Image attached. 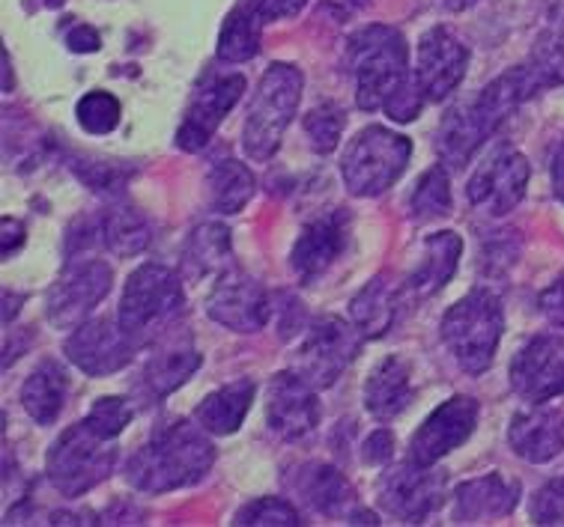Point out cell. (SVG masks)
Segmentation results:
<instances>
[{
    "label": "cell",
    "mask_w": 564,
    "mask_h": 527,
    "mask_svg": "<svg viewBox=\"0 0 564 527\" xmlns=\"http://www.w3.org/2000/svg\"><path fill=\"white\" fill-rule=\"evenodd\" d=\"M541 90H546L544 78L534 72L532 63H525L499 75L481 92H475L469 102L452 108L436 132V153L442 164L454 171L466 167L484 143L499 132L508 113L517 111L525 99H532Z\"/></svg>",
    "instance_id": "obj_1"
},
{
    "label": "cell",
    "mask_w": 564,
    "mask_h": 527,
    "mask_svg": "<svg viewBox=\"0 0 564 527\" xmlns=\"http://www.w3.org/2000/svg\"><path fill=\"white\" fill-rule=\"evenodd\" d=\"M216 462V447L200 424L171 420L155 426L153 436L134 450L126 462L129 486L147 495H162L174 488L195 486Z\"/></svg>",
    "instance_id": "obj_2"
},
{
    "label": "cell",
    "mask_w": 564,
    "mask_h": 527,
    "mask_svg": "<svg viewBox=\"0 0 564 527\" xmlns=\"http://www.w3.org/2000/svg\"><path fill=\"white\" fill-rule=\"evenodd\" d=\"M347 61L356 75V102L361 111H382L398 92L415 81L406 40L389 24L361 28L349 40Z\"/></svg>",
    "instance_id": "obj_3"
},
{
    "label": "cell",
    "mask_w": 564,
    "mask_h": 527,
    "mask_svg": "<svg viewBox=\"0 0 564 527\" xmlns=\"http://www.w3.org/2000/svg\"><path fill=\"white\" fill-rule=\"evenodd\" d=\"M183 314V281L174 268L162 263H147L129 274L120 298L117 322L134 343L144 345L164 337Z\"/></svg>",
    "instance_id": "obj_4"
},
{
    "label": "cell",
    "mask_w": 564,
    "mask_h": 527,
    "mask_svg": "<svg viewBox=\"0 0 564 527\" xmlns=\"http://www.w3.org/2000/svg\"><path fill=\"white\" fill-rule=\"evenodd\" d=\"M442 343L466 373L481 375L490 370L505 331V314L499 295L490 289H473L448 307L442 319Z\"/></svg>",
    "instance_id": "obj_5"
},
{
    "label": "cell",
    "mask_w": 564,
    "mask_h": 527,
    "mask_svg": "<svg viewBox=\"0 0 564 527\" xmlns=\"http://www.w3.org/2000/svg\"><path fill=\"white\" fill-rule=\"evenodd\" d=\"M299 99H302V72L290 63H272L248 105L246 132H242L248 158L269 162L278 153L290 120L299 111Z\"/></svg>",
    "instance_id": "obj_6"
},
{
    "label": "cell",
    "mask_w": 564,
    "mask_h": 527,
    "mask_svg": "<svg viewBox=\"0 0 564 527\" xmlns=\"http://www.w3.org/2000/svg\"><path fill=\"white\" fill-rule=\"evenodd\" d=\"M117 465V444L113 438L96 432L87 420L69 426L54 441L45 459V471L52 486L66 497H78L99 486Z\"/></svg>",
    "instance_id": "obj_7"
},
{
    "label": "cell",
    "mask_w": 564,
    "mask_h": 527,
    "mask_svg": "<svg viewBox=\"0 0 564 527\" xmlns=\"http://www.w3.org/2000/svg\"><path fill=\"white\" fill-rule=\"evenodd\" d=\"M412 155V143L403 134H394L382 125L361 129L340 158V176L349 194L356 197H380L401 179Z\"/></svg>",
    "instance_id": "obj_8"
},
{
    "label": "cell",
    "mask_w": 564,
    "mask_h": 527,
    "mask_svg": "<svg viewBox=\"0 0 564 527\" xmlns=\"http://www.w3.org/2000/svg\"><path fill=\"white\" fill-rule=\"evenodd\" d=\"M361 340L365 337L359 334L356 325H347L338 316H323L311 325L308 334L302 337L296 358H293V370L317 391L332 387L356 361Z\"/></svg>",
    "instance_id": "obj_9"
},
{
    "label": "cell",
    "mask_w": 564,
    "mask_h": 527,
    "mask_svg": "<svg viewBox=\"0 0 564 527\" xmlns=\"http://www.w3.org/2000/svg\"><path fill=\"white\" fill-rule=\"evenodd\" d=\"M445 501V474L436 465L401 462L389 468L377 483V504L386 516L403 525H421L442 507Z\"/></svg>",
    "instance_id": "obj_10"
},
{
    "label": "cell",
    "mask_w": 564,
    "mask_h": 527,
    "mask_svg": "<svg viewBox=\"0 0 564 527\" xmlns=\"http://www.w3.org/2000/svg\"><path fill=\"white\" fill-rule=\"evenodd\" d=\"M111 265L93 256H69L61 277L48 289V322L54 328H78L105 295L111 293Z\"/></svg>",
    "instance_id": "obj_11"
},
{
    "label": "cell",
    "mask_w": 564,
    "mask_h": 527,
    "mask_svg": "<svg viewBox=\"0 0 564 527\" xmlns=\"http://www.w3.org/2000/svg\"><path fill=\"white\" fill-rule=\"evenodd\" d=\"M529 162L520 150H513L511 143H499L473 173V179L466 185L469 206L492 218L513 212V206L523 200L525 185H529Z\"/></svg>",
    "instance_id": "obj_12"
},
{
    "label": "cell",
    "mask_w": 564,
    "mask_h": 527,
    "mask_svg": "<svg viewBox=\"0 0 564 527\" xmlns=\"http://www.w3.org/2000/svg\"><path fill=\"white\" fill-rule=\"evenodd\" d=\"M290 486L302 497V504L326 518H344L347 525H380L373 513L361 507L356 488L340 474L338 468L323 465V462H308L299 465L290 474Z\"/></svg>",
    "instance_id": "obj_13"
},
{
    "label": "cell",
    "mask_w": 564,
    "mask_h": 527,
    "mask_svg": "<svg viewBox=\"0 0 564 527\" xmlns=\"http://www.w3.org/2000/svg\"><path fill=\"white\" fill-rule=\"evenodd\" d=\"M242 92H246V78L237 72L204 78L176 132V146L183 153H200L206 143L213 141V134L218 132L227 113L234 111V105L242 99Z\"/></svg>",
    "instance_id": "obj_14"
},
{
    "label": "cell",
    "mask_w": 564,
    "mask_h": 527,
    "mask_svg": "<svg viewBox=\"0 0 564 527\" xmlns=\"http://www.w3.org/2000/svg\"><path fill=\"white\" fill-rule=\"evenodd\" d=\"M134 349L138 343L126 334L123 325H113L111 319H90V322L78 325L63 343L66 358L93 378L120 373L123 366L132 364Z\"/></svg>",
    "instance_id": "obj_15"
},
{
    "label": "cell",
    "mask_w": 564,
    "mask_h": 527,
    "mask_svg": "<svg viewBox=\"0 0 564 527\" xmlns=\"http://www.w3.org/2000/svg\"><path fill=\"white\" fill-rule=\"evenodd\" d=\"M269 295L254 277L227 268L206 298V316L237 334H254L269 322Z\"/></svg>",
    "instance_id": "obj_16"
},
{
    "label": "cell",
    "mask_w": 564,
    "mask_h": 527,
    "mask_svg": "<svg viewBox=\"0 0 564 527\" xmlns=\"http://www.w3.org/2000/svg\"><path fill=\"white\" fill-rule=\"evenodd\" d=\"M267 424L284 441H302L319 426L317 387L296 370L278 373L267 387Z\"/></svg>",
    "instance_id": "obj_17"
},
{
    "label": "cell",
    "mask_w": 564,
    "mask_h": 527,
    "mask_svg": "<svg viewBox=\"0 0 564 527\" xmlns=\"http://www.w3.org/2000/svg\"><path fill=\"white\" fill-rule=\"evenodd\" d=\"M511 387L525 403H550L564 394V337L538 334L513 355Z\"/></svg>",
    "instance_id": "obj_18"
},
{
    "label": "cell",
    "mask_w": 564,
    "mask_h": 527,
    "mask_svg": "<svg viewBox=\"0 0 564 527\" xmlns=\"http://www.w3.org/2000/svg\"><path fill=\"white\" fill-rule=\"evenodd\" d=\"M478 415H481V406L475 403L473 396L460 394L452 396V399H445V403L419 426V432L412 436V462L436 465L442 457H448L452 450L466 444V438L475 432Z\"/></svg>",
    "instance_id": "obj_19"
},
{
    "label": "cell",
    "mask_w": 564,
    "mask_h": 527,
    "mask_svg": "<svg viewBox=\"0 0 564 527\" xmlns=\"http://www.w3.org/2000/svg\"><path fill=\"white\" fill-rule=\"evenodd\" d=\"M349 242V212L347 209H328V212L317 215L314 221L302 227L293 254H290V265L302 284H314L323 274L338 263V256L344 254V248Z\"/></svg>",
    "instance_id": "obj_20"
},
{
    "label": "cell",
    "mask_w": 564,
    "mask_h": 527,
    "mask_svg": "<svg viewBox=\"0 0 564 527\" xmlns=\"http://www.w3.org/2000/svg\"><path fill=\"white\" fill-rule=\"evenodd\" d=\"M469 69V52L452 31L433 28L419 42V87L427 102H445Z\"/></svg>",
    "instance_id": "obj_21"
},
{
    "label": "cell",
    "mask_w": 564,
    "mask_h": 527,
    "mask_svg": "<svg viewBox=\"0 0 564 527\" xmlns=\"http://www.w3.org/2000/svg\"><path fill=\"white\" fill-rule=\"evenodd\" d=\"M508 444L520 459L532 465H544L564 450V415L544 403L517 411L508 429Z\"/></svg>",
    "instance_id": "obj_22"
},
{
    "label": "cell",
    "mask_w": 564,
    "mask_h": 527,
    "mask_svg": "<svg viewBox=\"0 0 564 527\" xmlns=\"http://www.w3.org/2000/svg\"><path fill=\"white\" fill-rule=\"evenodd\" d=\"M520 504V483L511 476L487 474L466 480L454 492V521L457 525H481L492 518L511 516Z\"/></svg>",
    "instance_id": "obj_23"
},
{
    "label": "cell",
    "mask_w": 564,
    "mask_h": 527,
    "mask_svg": "<svg viewBox=\"0 0 564 527\" xmlns=\"http://www.w3.org/2000/svg\"><path fill=\"white\" fill-rule=\"evenodd\" d=\"M200 370V352L192 343H167L155 349L147 358L144 370L138 375V394L159 403L167 394H174L176 387H183L192 375Z\"/></svg>",
    "instance_id": "obj_24"
},
{
    "label": "cell",
    "mask_w": 564,
    "mask_h": 527,
    "mask_svg": "<svg viewBox=\"0 0 564 527\" xmlns=\"http://www.w3.org/2000/svg\"><path fill=\"white\" fill-rule=\"evenodd\" d=\"M463 239L457 233H433L421 244L419 265L406 277V293L415 298H431L448 284L460 265Z\"/></svg>",
    "instance_id": "obj_25"
},
{
    "label": "cell",
    "mask_w": 564,
    "mask_h": 527,
    "mask_svg": "<svg viewBox=\"0 0 564 527\" xmlns=\"http://www.w3.org/2000/svg\"><path fill=\"white\" fill-rule=\"evenodd\" d=\"M412 403V375L401 358L391 355L373 366L365 385V406L377 420H394Z\"/></svg>",
    "instance_id": "obj_26"
},
{
    "label": "cell",
    "mask_w": 564,
    "mask_h": 527,
    "mask_svg": "<svg viewBox=\"0 0 564 527\" xmlns=\"http://www.w3.org/2000/svg\"><path fill=\"white\" fill-rule=\"evenodd\" d=\"M234 268V244L230 230L221 221H206L192 230L183 248V272L192 281H200L206 274H225Z\"/></svg>",
    "instance_id": "obj_27"
},
{
    "label": "cell",
    "mask_w": 564,
    "mask_h": 527,
    "mask_svg": "<svg viewBox=\"0 0 564 527\" xmlns=\"http://www.w3.org/2000/svg\"><path fill=\"white\" fill-rule=\"evenodd\" d=\"M257 385L251 378H239V382H230L216 394H209L197 406L195 420L204 426L209 436H234L242 420H246L248 408L254 403Z\"/></svg>",
    "instance_id": "obj_28"
},
{
    "label": "cell",
    "mask_w": 564,
    "mask_h": 527,
    "mask_svg": "<svg viewBox=\"0 0 564 527\" xmlns=\"http://www.w3.org/2000/svg\"><path fill=\"white\" fill-rule=\"evenodd\" d=\"M66 391H69V378L63 373V366L54 361H42L21 385V406L40 426H52L61 417Z\"/></svg>",
    "instance_id": "obj_29"
},
{
    "label": "cell",
    "mask_w": 564,
    "mask_h": 527,
    "mask_svg": "<svg viewBox=\"0 0 564 527\" xmlns=\"http://www.w3.org/2000/svg\"><path fill=\"white\" fill-rule=\"evenodd\" d=\"M398 316V293L391 286L389 277H373L352 301H349V319L359 328L365 340L386 337Z\"/></svg>",
    "instance_id": "obj_30"
},
{
    "label": "cell",
    "mask_w": 564,
    "mask_h": 527,
    "mask_svg": "<svg viewBox=\"0 0 564 527\" xmlns=\"http://www.w3.org/2000/svg\"><path fill=\"white\" fill-rule=\"evenodd\" d=\"M99 223H102V242L117 256H138L153 244V223L147 221V215L134 206H111L99 218Z\"/></svg>",
    "instance_id": "obj_31"
},
{
    "label": "cell",
    "mask_w": 564,
    "mask_h": 527,
    "mask_svg": "<svg viewBox=\"0 0 564 527\" xmlns=\"http://www.w3.org/2000/svg\"><path fill=\"white\" fill-rule=\"evenodd\" d=\"M209 185V206L221 215H237L254 197V173L237 158H218L206 173Z\"/></svg>",
    "instance_id": "obj_32"
},
{
    "label": "cell",
    "mask_w": 564,
    "mask_h": 527,
    "mask_svg": "<svg viewBox=\"0 0 564 527\" xmlns=\"http://www.w3.org/2000/svg\"><path fill=\"white\" fill-rule=\"evenodd\" d=\"M263 24L260 12L251 10L246 0L239 3L237 10H230V15L221 24L218 33V61L225 63H248L251 57L260 54V40H263Z\"/></svg>",
    "instance_id": "obj_33"
},
{
    "label": "cell",
    "mask_w": 564,
    "mask_h": 527,
    "mask_svg": "<svg viewBox=\"0 0 564 527\" xmlns=\"http://www.w3.org/2000/svg\"><path fill=\"white\" fill-rule=\"evenodd\" d=\"M410 212L415 221H436L452 212V179L445 167H431L421 176L412 191Z\"/></svg>",
    "instance_id": "obj_34"
},
{
    "label": "cell",
    "mask_w": 564,
    "mask_h": 527,
    "mask_svg": "<svg viewBox=\"0 0 564 527\" xmlns=\"http://www.w3.org/2000/svg\"><path fill=\"white\" fill-rule=\"evenodd\" d=\"M534 72L544 78L546 87H562L564 84V12L541 33V40L534 45L532 61Z\"/></svg>",
    "instance_id": "obj_35"
},
{
    "label": "cell",
    "mask_w": 564,
    "mask_h": 527,
    "mask_svg": "<svg viewBox=\"0 0 564 527\" xmlns=\"http://www.w3.org/2000/svg\"><path fill=\"white\" fill-rule=\"evenodd\" d=\"M75 117H78V125L87 134H111L120 125L123 105H120V99L113 92L93 90L78 102Z\"/></svg>",
    "instance_id": "obj_36"
},
{
    "label": "cell",
    "mask_w": 564,
    "mask_h": 527,
    "mask_svg": "<svg viewBox=\"0 0 564 527\" xmlns=\"http://www.w3.org/2000/svg\"><path fill=\"white\" fill-rule=\"evenodd\" d=\"M344 122H347V117H344V111H340L338 105L323 102L317 105V108H311L308 117H305V134H308L314 153L326 155L338 146Z\"/></svg>",
    "instance_id": "obj_37"
},
{
    "label": "cell",
    "mask_w": 564,
    "mask_h": 527,
    "mask_svg": "<svg viewBox=\"0 0 564 527\" xmlns=\"http://www.w3.org/2000/svg\"><path fill=\"white\" fill-rule=\"evenodd\" d=\"M237 525L246 527H272V525H302V516H299V509L284 501V497H257L251 504L237 513Z\"/></svg>",
    "instance_id": "obj_38"
},
{
    "label": "cell",
    "mask_w": 564,
    "mask_h": 527,
    "mask_svg": "<svg viewBox=\"0 0 564 527\" xmlns=\"http://www.w3.org/2000/svg\"><path fill=\"white\" fill-rule=\"evenodd\" d=\"M132 406H129V399H123V396H102V399H96L93 403V408L87 411V424L96 429V432H102L105 438H117L123 436V429L129 424H132Z\"/></svg>",
    "instance_id": "obj_39"
},
{
    "label": "cell",
    "mask_w": 564,
    "mask_h": 527,
    "mask_svg": "<svg viewBox=\"0 0 564 527\" xmlns=\"http://www.w3.org/2000/svg\"><path fill=\"white\" fill-rule=\"evenodd\" d=\"M517 256H520V235L513 233V230H496L492 239H487V244H484L478 268H484L492 277H502L517 263Z\"/></svg>",
    "instance_id": "obj_40"
},
{
    "label": "cell",
    "mask_w": 564,
    "mask_h": 527,
    "mask_svg": "<svg viewBox=\"0 0 564 527\" xmlns=\"http://www.w3.org/2000/svg\"><path fill=\"white\" fill-rule=\"evenodd\" d=\"M73 171L82 176L84 185H90L93 191H117V188H123L129 183V173H126L123 162H78L73 164Z\"/></svg>",
    "instance_id": "obj_41"
},
{
    "label": "cell",
    "mask_w": 564,
    "mask_h": 527,
    "mask_svg": "<svg viewBox=\"0 0 564 527\" xmlns=\"http://www.w3.org/2000/svg\"><path fill=\"white\" fill-rule=\"evenodd\" d=\"M534 525H564V476H555L532 497Z\"/></svg>",
    "instance_id": "obj_42"
},
{
    "label": "cell",
    "mask_w": 564,
    "mask_h": 527,
    "mask_svg": "<svg viewBox=\"0 0 564 527\" xmlns=\"http://www.w3.org/2000/svg\"><path fill=\"white\" fill-rule=\"evenodd\" d=\"M394 453V436L391 429H377L365 438V447H361V457L368 465H386Z\"/></svg>",
    "instance_id": "obj_43"
},
{
    "label": "cell",
    "mask_w": 564,
    "mask_h": 527,
    "mask_svg": "<svg viewBox=\"0 0 564 527\" xmlns=\"http://www.w3.org/2000/svg\"><path fill=\"white\" fill-rule=\"evenodd\" d=\"M538 307H541V314H544L555 328H564V274L541 293Z\"/></svg>",
    "instance_id": "obj_44"
},
{
    "label": "cell",
    "mask_w": 564,
    "mask_h": 527,
    "mask_svg": "<svg viewBox=\"0 0 564 527\" xmlns=\"http://www.w3.org/2000/svg\"><path fill=\"white\" fill-rule=\"evenodd\" d=\"M251 10L260 12L263 21H278V19H293L302 12V7L308 0H246Z\"/></svg>",
    "instance_id": "obj_45"
},
{
    "label": "cell",
    "mask_w": 564,
    "mask_h": 527,
    "mask_svg": "<svg viewBox=\"0 0 564 527\" xmlns=\"http://www.w3.org/2000/svg\"><path fill=\"white\" fill-rule=\"evenodd\" d=\"M66 42H69V48L78 54H90L102 48V36H99V31L90 28V24H75L73 31L66 33Z\"/></svg>",
    "instance_id": "obj_46"
},
{
    "label": "cell",
    "mask_w": 564,
    "mask_h": 527,
    "mask_svg": "<svg viewBox=\"0 0 564 527\" xmlns=\"http://www.w3.org/2000/svg\"><path fill=\"white\" fill-rule=\"evenodd\" d=\"M24 235H28L24 223L15 221V218H3V254H15L24 244Z\"/></svg>",
    "instance_id": "obj_47"
},
{
    "label": "cell",
    "mask_w": 564,
    "mask_h": 527,
    "mask_svg": "<svg viewBox=\"0 0 564 527\" xmlns=\"http://www.w3.org/2000/svg\"><path fill=\"white\" fill-rule=\"evenodd\" d=\"M550 176H553L555 197L564 204V141L558 143V150H555L553 164H550Z\"/></svg>",
    "instance_id": "obj_48"
},
{
    "label": "cell",
    "mask_w": 564,
    "mask_h": 527,
    "mask_svg": "<svg viewBox=\"0 0 564 527\" xmlns=\"http://www.w3.org/2000/svg\"><path fill=\"white\" fill-rule=\"evenodd\" d=\"M3 301H7V314H3V319H7V322H12V316L19 314V307H15V305H19L21 298H15V295L7 293V295H3Z\"/></svg>",
    "instance_id": "obj_49"
},
{
    "label": "cell",
    "mask_w": 564,
    "mask_h": 527,
    "mask_svg": "<svg viewBox=\"0 0 564 527\" xmlns=\"http://www.w3.org/2000/svg\"><path fill=\"white\" fill-rule=\"evenodd\" d=\"M442 3H445V7H448V10L463 12V10H469V7H473V3H478V0H442Z\"/></svg>",
    "instance_id": "obj_50"
},
{
    "label": "cell",
    "mask_w": 564,
    "mask_h": 527,
    "mask_svg": "<svg viewBox=\"0 0 564 527\" xmlns=\"http://www.w3.org/2000/svg\"><path fill=\"white\" fill-rule=\"evenodd\" d=\"M3 90H12V69H10V57L3 54Z\"/></svg>",
    "instance_id": "obj_51"
},
{
    "label": "cell",
    "mask_w": 564,
    "mask_h": 527,
    "mask_svg": "<svg viewBox=\"0 0 564 527\" xmlns=\"http://www.w3.org/2000/svg\"><path fill=\"white\" fill-rule=\"evenodd\" d=\"M42 3H45V7H52V10H57V7H63L66 0H42Z\"/></svg>",
    "instance_id": "obj_52"
},
{
    "label": "cell",
    "mask_w": 564,
    "mask_h": 527,
    "mask_svg": "<svg viewBox=\"0 0 564 527\" xmlns=\"http://www.w3.org/2000/svg\"><path fill=\"white\" fill-rule=\"evenodd\" d=\"M349 3H356V7H368L370 0H349Z\"/></svg>",
    "instance_id": "obj_53"
},
{
    "label": "cell",
    "mask_w": 564,
    "mask_h": 527,
    "mask_svg": "<svg viewBox=\"0 0 564 527\" xmlns=\"http://www.w3.org/2000/svg\"><path fill=\"white\" fill-rule=\"evenodd\" d=\"M562 12H564V10H562Z\"/></svg>",
    "instance_id": "obj_54"
}]
</instances>
